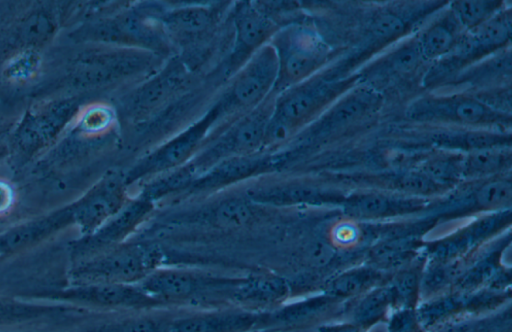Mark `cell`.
I'll use <instances>...</instances> for the list:
<instances>
[{
  "mask_svg": "<svg viewBox=\"0 0 512 332\" xmlns=\"http://www.w3.org/2000/svg\"><path fill=\"white\" fill-rule=\"evenodd\" d=\"M163 258L156 244L121 243L100 254L76 262L71 279L80 283L139 284L159 268Z\"/></svg>",
  "mask_w": 512,
  "mask_h": 332,
  "instance_id": "6da1fadb",
  "label": "cell"
},
{
  "mask_svg": "<svg viewBox=\"0 0 512 332\" xmlns=\"http://www.w3.org/2000/svg\"><path fill=\"white\" fill-rule=\"evenodd\" d=\"M271 96L255 109L220 127L188 163L196 176L227 159L265 151Z\"/></svg>",
  "mask_w": 512,
  "mask_h": 332,
  "instance_id": "7a4b0ae2",
  "label": "cell"
},
{
  "mask_svg": "<svg viewBox=\"0 0 512 332\" xmlns=\"http://www.w3.org/2000/svg\"><path fill=\"white\" fill-rule=\"evenodd\" d=\"M237 277L215 276L180 268H157L138 285L152 297L172 305L227 307Z\"/></svg>",
  "mask_w": 512,
  "mask_h": 332,
  "instance_id": "3957f363",
  "label": "cell"
},
{
  "mask_svg": "<svg viewBox=\"0 0 512 332\" xmlns=\"http://www.w3.org/2000/svg\"><path fill=\"white\" fill-rule=\"evenodd\" d=\"M225 118L214 103L201 117L139 159L124 174L128 186L189 163Z\"/></svg>",
  "mask_w": 512,
  "mask_h": 332,
  "instance_id": "277c9868",
  "label": "cell"
},
{
  "mask_svg": "<svg viewBox=\"0 0 512 332\" xmlns=\"http://www.w3.org/2000/svg\"><path fill=\"white\" fill-rule=\"evenodd\" d=\"M277 78L278 59L268 42L230 77L226 90L215 102L227 123L265 102L275 91Z\"/></svg>",
  "mask_w": 512,
  "mask_h": 332,
  "instance_id": "5b68a950",
  "label": "cell"
},
{
  "mask_svg": "<svg viewBox=\"0 0 512 332\" xmlns=\"http://www.w3.org/2000/svg\"><path fill=\"white\" fill-rule=\"evenodd\" d=\"M338 83L302 81L275 98L265 135V148L288 138L337 90Z\"/></svg>",
  "mask_w": 512,
  "mask_h": 332,
  "instance_id": "8992f818",
  "label": "cell"
},
{
  "mask_svg": "<svg viewBox=\"0 0 512 332\" xmlns=\"http://www.w3.org/2000/svg\"><path fill=\"white\" fill-rule=\"evenodd\" d=\"M269 43L278 59V78L275 90H281L304 81L324 60L321 40L310 30L289 27L276 32Z\"/></svg>",
  "mask_w": 512,
  "mask_h": 332,
  "instance_id": "52a82bcc",
  "label": "cell"
},
{
  "mask_svg": "<svg viewBox=\"0 0 512 332\" xmlns=\"http://www.w3.org/2000/svg\"><path fill=\"white\" fill-rule=\"evenodd\" d=\"M49 298L71 301L82 307H94L123 312H146L168 307L146 293L138 284L80 283L51 292Z\"/></svg>",
  "mask_w": 512,
  "mask_h": 332,
  "instance_id": "ba28073f",
  "label": "cell"
},
{
  "mask_svg": "<svg viewBox=\"0 0 512 332\" xmlns=\"http://www.w3.org/2000/svg\"><path fill=\"white\" fill-rule=\"evenodd\" d=\"M155 204L138 195L97 230L71 245L74 262H80L124 243L151 214Z\"/></svg>",
  "mask_w": 512,
  "mask_h": 332,
  "instance_id": "9c48e42d",
  "label": "cell"
},
{
  "mask_svg": "<svg viewBox=\"0 0 512 332\" xmlns=\"http://www.w3.org/2000/svg\"><path fill=\"white\" fill-rule=\"evenodd\" d=\"M232 21L234 40L223 68L229 78L276 33L273 20L251 2L237 4Z\"/></svg>",
  "mask_w": 512,
  "mask_h": 332,
  "instance_id": "30bf717a",
  "label": "cell"
},
{
  "mask_svg": "<svg viewBox=\"0 0 512 332\" xmlns=\"http://www.w3.org/2000/svg\"><path fill=\"white\" fill-rule=\"evenodd\" d=\"M264 312L227 306L174 317L168 332H252L258 330Z\"/></svg>",
  "mask_w": 512,
  "mask_h": 332,
  "instance_id": "8fae6325",
  "label": "cell"
},
{
  "mask_svg": "<svg viewBox=\"0 0 512 332\" xmlns=\"http://www.w3.org/2000/svg\"><path fill=\"white\" fill-rule=\"evenodd\" d=\"M273 157L265 151L222 161L196 176L186 194L212 192L268 171Z\"/></svg>",
  "mask_w": 512,
  "mask_h": 332,
  "instance_id": "7c38bea8",
  "label": "cell"
},
{
  "mask_svg": "<svg viewBox=\"0 0 512 332\" xmlns=\"http://www.w3.org/2000/svg\"><path fill=\"white\" fill-rule=\"evenodd\" d=\"M127 187L124 174L114 173L92 191L77 211V220L85 235L97 230L122 209L129 200Z\"/></svg>",
  "mask_w": 512,
  "mask_h": 332,
  "instance_id": "4fadbf2b",
  "label": "cell"
},
{
  "mask_svg": "<svg viewBox=\"0 0 512 332\" xmlns=\"http://www.w3.org/2000/svg\"><path fill=\"white\" fill-rule=\"evenodd\" d=\"M285 279L271 274H253L237 277L229 293L230 306L256 312L278 307L288 296Z\"/></svg>",
  "mask_w": 512,
  "mask_h": 332,
  "instance_id": "5bb4252c",
  "label": "cell"
},
{
  "mask_svg": "<svg viewBox=\"0 0 512 332\" xmlns=\"http://www.w3.org/2000/svg\"><path fill=\"white\" fill-rule=\"evenodd\" d=\"M158 19L171 44L187 46L215 28L218 10L212 5L192 4L162 12Z\"/></svg>",
  "mask_w": 512,
  "mask_h": 332,
  "instance_id": "9a60e30c",
  "label": "cell"
},
{
  "mask_svg": "<svg viewBox=\"0 0 512 332\" xmlns=\"http://www.w3.org/2000/svg\"><path fill=\"white\" fill-rule=\"evenodd\" d=\"M185 77L184 68L177 63L160 70L128 95V117L139 119L155 112L180 90Z\"/></svg>",
  "mask_w": 512,
  "mask_h": 332,
  "instance_id": "2e32d148",
  "label": "cell"
},
{
  "mask_svg": "<svg viewBox=\"0 0 512 332\" xmlns=\"http://www.w3.org/2000/svg\"><path fill=\"white\" fill-rule=\"evenodd\" d=\"M410 116L416 119H446L465 124L491 122L497 114L485 104L472 98L425 99L411 108Z\"/></svg>",
  "mask_w": 512,
  "mask_h": 332,
  "instance_id": "e0dca14e",
  "label": "cell"
},
{
  "mask_svg": "<svg viewBox=\"0 0 512 332\" xmlns=\"http://www.w3.org/2000/svg\"><path fill=\"white\" fill-rule=\"evenodd\" d=\"M257 207L246 195L228 196L183 220L216 228H240L254 220Z\"/></svg>",
  "mask_w": 512,
  "mask_h": 332,
  "instance_id": "ac0fdd59",
  "label": "cell"
},
{
  "mask_svg": "<svg viewBox=\"0 0 512 332\" xmlns=\"http://www.w3.org/2000/svg\"><path fill=\"white\" fill-rule=\"evenodd\" d=\"M378 101L376 94L370 90L355 91L336 103L315 125L312 132L320 135L339 132L372 111Z\"/></svg>",
  "mask_w": 512,
  "mask_h": 332,
  "instance_id": "d6986e66",
  "label": "cell"
},
{
  "mask_svg": "<svg viewBox=\"0 0 512 332\" xmlns=\"http://www.w3.org/2000/svg\"><path fill=\"white\" fill-rule=\"evenodd\" d=\"M83 312L78 306L39 304L0 297V325L34 322L61 318Z\"/></svg>",
  "mask_w": 512,
  "mask_h": 332,
  "instance_id": "ffe728a7",
  "label": "cell"
},
{
  "mask_svg": "<svg viewBox=\"0 0 512 332\" xmlns=\"http://www.w3.org/2000/svg\"><path fill=\"white\" fill-rule=\"evenodd\" d=\"M510 35V19L504 13H498L470 29L462 40L456 43L459 56H470L479 51L490 50L504 44Z\"/></svg>",
  "mask_w": 512,
  "mask_h": 332,
  "instance_id": "44dd1931",
  "label": "cell"
},
{
  "mask_svg": "<svg viewBox=\"0 0 512 332\" xmlns=\"http://www.w3.org/2000/svg\"><path fill=\"white\" fill-rule=\"evenodd\" d=\"M422 56L437 58L450 52L456 45V31L448 22L432 25L418 40Z\"/></svg>",
  "mask_w": 512,
  "mask_h": 332,
  "instance_id": "7402d4cb",
  "label": "cell"
},
{
  "mask_svg": "<svg viewBox=\"0 0 512 332\" xmlns=\"http://www.w3.org/2000/svg\"><path fill=\"white\" fill-rule=\"evenodd\" d=\"M494 1H456L452 5L454 20L465 28L473 29L496 13Z\"/></svg>",
  "mask_w": 512,
  "mask_h": 332,
  "instance_id": "603a6c76",
  "label": "cell"
},
{
  "mask_svg": "<svg viewBox=\"0 0 512 332\" xmlns=\"http://www.w3.org/2000/svg\"><path fill=\"white\" fill-rule=\"evenodd\" d=\"M113 113L110 107L100 104L83 108L75 118V125L81 133L93 136L104 133L112 124Z\"/></svg>",
  "mask_w": 512,
  "mask_h": 332,
  "instance_id": "cb8c5ba5",
  "label": "cell"
},
{
  "mask_svg": "<svg viewBox=\"0 0 512 332\" xmlns=\"http://www.w3.org/2000/svg\"><path fill=\"white\" fill-rule=\"evenodd\" d=\"M422 57L418 40L409 41L393 51L384 63L388 70L404 73L416 68Z\"/></svg>",
  "mask_w": 512,
  "mask_h": 332,
  "instance_id": "d4e9b609",
  "label": "cell"
},
{
  "mask_svg": "<svg viewBox=\"0 0 512 332\" xmlns=\"http://www.w3.org/2000/svg\"><path fill=\"white\" fill-rule=\"evenodd\" d=\"M503 154L496 148L475 150L465 162V171L472 175L487 174L497 170L503 164Z\"/></svg>",
  "mask_w": 512,
  "mask_h": 332,
  "instance_id": "484cf974",
  "label": "cell"
},
{
  "mask_svg": "<svg viewBox=\"0 0 512 332\" xmlns=\"http://www.w3.org/2000/svg\"><path fill=\"white\" fill-rule=\"evenodd\" d=\"M512 196L509 181L494 180L484 184L477 192L476 199L480 206L496 208L508 204Z\"/></svg>",
  "mask_w": 512,
  "mask_h": 332,
  "instance_id": "4316f807",
  "label": "cell"
},
{
  "mask_svg": "<svg viewBox=\"0 0 512 332\" xmlns=\"http://www.w3.org/2000/svg\"><path fill=\"white\" fill-rule=\"evenodd\" d=\"M351 206L361 216L375 217L388 212L391 203L383 196L366 194L356 197Z\"/></svg>",
  "mask_w": 512,
  "mask_h": 332,
  "instance_id": "83f0119b",
  "label": "cell"
},
{
  "mask_svg": "<svg viewBox=\"0 0 512 332\" xmlns=\"http://www.w3.org/2000/svg\"><path fill=\"white\" fill-rule=\"evenodd\" d=\"M404 21L394 13H383L371 25L372 35L379 40L391 39L404 30Z\"/></svg>",
  "mask_w": 512,
  "mask_h": 332,
  "instance_id": "f1b7e54d",
  "label": "cell"
},
{
  "mask_svg": "<svg viewBox=\"0 0 512 332\" xmlns=\"http://www.w3.org/2000/svg\"><path fill=\"white\" fill-rule=\"evenodd\" d=\"M334 251L330 245L322 240H313L304 248V256L310 265L321 267L333 257Z\"/></svg>",
  "mask_w": 512,
  "mask_h": 332,
  "instance_id": "f546056e",
  "label": "cell"
},
{
  "mask_svg": "<svg viewBox=\"0 0 512 332\" xmlns=\"http://www.w3.org/2000/svg\"><path fill=\"white\" fill-rule=\"evenodd\" d=\"M366 278L367 275L362 273H350L342 275L332 284V291L340 295L354 293L364 285Z\"/></svg>",
  "mask_w": 512,
  "mask_h": 332,
  "instance_id": "4dcf8cb0",
  "label": "cell"
},
{
  "mask_svg": "<svg viewBox=\"0 0 512 332\" xmlns=\"http://www.w3.org/2000/svg\"><path fill=\"white\" fill-rule=\"evenodd\" d=\"M387 302V296L384 292H378L367 298L359 307L358 317L361 320H368L378 316Z\"/></svg>",
  "mask_w": 512,
  "mask_h": 332,
  "instance_id": "1f68e13d",
  "label": "cell"
},
{
  "mask_svg": "<svg viewBox=\"0 0 512 332\" xmlns=\"http://www.w3.org/2000/svg\"><path fill=\"white\" fill-rule=\"evenodd\" d=\"M401 186L411 192L425 193L432 189V179L425 175L412 174L402 179Z\"/></svg>",
  "mask_w": 512,
  "mask_h": 332,
  "instance_id": "d6a6232c",
  "label": "cell"
},
{
  "mask_svg": "<svg viewBox=\"0 0 512 332\" xmlns=\"http://www.w3.org/2000/svg\"><path fill=\"white\" fill-rule=\"evenodd\" d=\"M15 194L12 186L0 179V216L7 214L13 207Z\"/></svg>",
  "mask_w": 512,
  "mask_h": 332,
  "instance_id": "836d02e7",
  "label": "cell"
}]
</instances>
